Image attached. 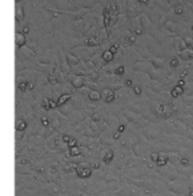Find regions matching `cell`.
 <instances>
[{"instance_id": "1", "label": "cell", "mask_w": 193, "mask_h": 196, "mask_svg": "<svg viewBox=\"0 0 193 196\" xmlns=\"http://www.w3.org/2000/svg\"><path fill=\"white\" fill-rule=\"evenodd\" d=\"M76 173H77L79 177H81V179H87V177L91 176V168L88 167H83V166H77V170H76Z\"/></svg>"}, {"instance_id": "2", "label": "cell", "mask_w": 193, "mask_h": 196, "mask_svg": "<svg viewBox=\"0 0 193 196\" xmlns=\"http://www.w3.org/2000/svg\"><path fill=\"white\" fill-rule=\"evenodd\" d=\"M103 16H104V27L109 33V27H111V11H109V7L104 8V11H103Z\"/></svg>"}, {"instance_id": "3", "label": "cell", "mask_w": 193, "mask_h": 196, "mask_svg": "<svg viewBox=\"0 0 193 196\" xmlns=\"http://www.w3.org/2000/svg\"><path fill=\"white\" fill-rule=\"evenodd\" d=\"M41 106L44 110H53L55 107H57V101H53L52 99H44Z\"/></svg>"}, {"instance_id": "4", "label": "cell", "mask_w": 193, "mask_h": 196, "mask_svg": "<svg viewBox=\"0 0 193 196\" xmlns=\"http://www.w3.org/2000/svg\"><path fill=\"white\" fill-rule=\"evenodd\" d=\"M103 100H104L105 103H112L115 100V95H113L112 90H105L103 92Z\"/></svg>"}, {"instance_id": "5", "label": "cell", "mask_w": 193, "mask_h": 196, "mask_svg": "<svg viewBox=\"0 0 193 196\" xmlns=\"http://www.w3.org/2000/svg\"><path fill=\"white\" fill-rule=\"evenodd\" d=\"M27 43V37L23 32H17L16 33V46L17 47H23Z\"/></svg>"}, {"instance_id": "6", "label": "cell", "mask_w": 193, "mask_h": 196, "mask_svg": "<svg viewBox=\"0 0 193 196\" xmlns=\"http://www.w3.org/2000/svg\"><path fill=\"white\" fill-rule=\"evenodd\" d=\"M71 83H72V86L75 87V88H81V87L84 86V79L80 76H75Z\"/></svg>"}, {"instance_id": "7", "label": "cell", "mask_w": 193, "mask_h": 196, "mask_svg": "<svg viewBox=\"0 0 193 196\" xmlns=\"http://www.w3.org/2000/svg\"><path fill=\"white\" fill-rule=\"evenodd\" d=\"M183 93H184V87H180V86H176L173 90L170 91L172 97H177V96H180V95H183Z\"/></svg>"}, {"instance_id": "8", "label": "cell", "mask_w": 193, "mask_h": 196, "mask_svg": "<svg viewBox=\"0 0 193 196\" xmlns=\"http://www.w3.org/2000/svg\"><path fill=\"white\" fill-rule=\"evenodd\" d=\"M113 55H115V53L113 52H111V51L109 50H107V51H104V52H103V60H104V61H107V63H109V61H112V60H113Z\"/></svg>"}, {"instance_id": "9", "label": "cell", "mask_w": 193, "mask_h": 196, "mask_svg": "<svg viewBox=\"0 0 193 196\" xmlns=\"http://www.w3.org/2000/svg\"><path fill=\"white\" fill-rule=\"evenodd\" d=\"M101 96H103V93H100L96 90H92L91 92H89V99L93 100V101H97L99 99H101Z\"/></svg>"}, {"instance_id": "10", "label": "cell", "mask_w": 193, "mask_h": 196, "mask_svg": "<svg viewBox=\"0 0 193 196\" xmlns=\"http://www.w3.org/2000/svg\"><path fill=\"white\" fill-rule=\"evenodd\" d=\"M69 99H71V95H69V93H63L61 96L59 97V100H57V107L63 106V104H65Z\"/></svg>"}, {"instance_id": "11", "label": "cell", "mask_w": 193, "mask_h": 196, "mask_svg": "<svg viewBox=\"0 0 193 196\" xmlns=\"http://www.w3.org/2000/svg\"><path fill=\"white\" fill-rule=\"evenodd\" d=\"M23 17H24L23 6H21V4H19V7H17V13H16V20L20 23V21H23Z\"/></svg>"}, {"instance_id": "12", "label": "cell", "mask_w": 193, "mask_h": 196, "mask_svg": "<svg viewBox=\"0 0 193 196\" xmlns=\"http://www.w3.org/2000/svg\"><path fill=\"white\" fill-rule=\"evenodd\" d=\"M112 159H113V152L108 151V152L104 155V157H103V161H104L105 164H111L112 163Z\"/></svg>"}, {"instance_id": "13", "label": "cell", "mask_w": 193, "mask_h": 196, "mask_svg": "<svg viewBox=\"0 0 193 196\" xmlns=\"http://www.w3.org/2000/svg\"><path fill=\"white\" fill-rule=\"evenodd\" d=\"M167 163H168V156L167 155H160V157H159V160H157L156 164L159 167H164Z\"/></svg>"}, {"instance_id": "14", "label": "cell", "mask_w": 193, "mask_h": 196, "mask_svg": "<svg viewBox=\"0 0 193 196\" xmlns=\"http://www.w3.org/2000/svg\"><path fill=\"white\" fill-rule=\"evenodd\" d=\"M87 44H88V46L96 47V46H99V39L96 36H92V37H89V39L87 40Z\"/></svg>"}, {"instance_id": "15", "label": "cell", "mask_w": 193, "mask_h": 196, "mask_svg": "<svg viewBox=\"0 0 193 196\" xmlns=\"http://www.w3.org/2000/svg\"><path fill=\"white\" fill-rule=\"evenodd\" d=\"M69 155H71V156H79V155H80V150H79V147L77 146L71 147V148H69Z\"/></svg>"}, {"instance_id": "16", "label": "cell", "mask_w": 193, "mask_h": 196, "mask_svg": "<svg viewBox=\"0 0 193 196\" xmlns=\"http://www.w3.org/2000/svg\"><path fill=\"white\" fill-rule=\"evenodd\" d=\"M68 63H69V66H76V64L79 63V59L77 57H75L73 55H68Z\"/></svg>"}, {"instance_id": "17", "label": "cell", "mask_w": 193, "mask_h": 196, "mask_svg": "<svg viewBox=\"0 0 193 196\" xmlns=\"http://www.w3.org/2000/svg\"><path fill=\"white\" fill-rule=\"evenodd\" d=\"M27 128V123L24 120H20L19 123L16 124V131H24Z\"/></svg>"}, {"instance_id": "18", "label": "cell", "mask_w": 193, "mask_h": 196, "mask_svg": "<svg viewBox=\"0 0 193 196\" xmlns=\"http://www.w3.org/2000/svg\"><path fill=\"white\" fill-rule=\"evenodd\" d=\"M28 86H30L28 81H20L19 83V90L20 91H26V90H28Z\"/></svg>"}, {"instance_id": "19", "label": "cell", "mask_w": 193, "mask_h": 196, "mask_svg": "<svg viewBox=\"0 0 193 196\" xmlns=\"http://www.w3.org/2000/svg\"><path fill=\"white\" fill-rule=\"evenodd\" d=\"M124 72H125L124 67H117V68H116V71H115L116 75H124Z\"/></svg>"}, {"instance_id": "20", "label": "cell", "mask_w": 193, "mask_h": 196, "mask_svg": "<svg viewBox=\"0 0 193 196\" xmlns=\"http://www.w3.org/2000/svg\"><path fill=\"white\" fill-rule=\"evenodd\" d=\"M119 48H120V46H119V44H113V46L109 48V51H111V52H113V53H116L119 51Z\"/></svg>"}, {"instance_id": "21", "label": "cell", "mask_w": 193, "mask_h": 196, "mask_svg": "<svg viewBox=\"0 0 193 196\" xmlns=\"http://www.w3.org/2000/svg\"><path fill=\"white\" fill-rule=\"evenodd\" d=\"M170 67H177L179 66V59H177V57H173V59L170 60Z\"/></svg>"}, {"instance_id": "22", "label": "cell", "mask_w": 193, "mask_h": 196, "mask_svg": "<svg viewBox=\"0 0 193 196\" xmlns=\"http://www.w3.org/2000/svg\"><path fill=\"white\" fill-rule=\"evenodd\" d=\"M159 157H160V155H159V153H156V152H153L151 155V159L153 160L154 163H157V160H159Z\"/></svg>"}, {"instance_id": "23", "label": "cell", "mask_w": 193, "mask_h": 196, "mask_svg": "<svg viewBox=\"0 0 193 196\" xmlns=\"http://www.w3.org/2000/svg\"><path fill=\"white\" fill-rule=\"evenodd\" d=\"M63 141H64V143H69V141H71V139H72V137L69 136V135H63Z\"/></svg>"}, {"instance_id": "24", "label": "cell", "mask_w": 193, "mask_h": 196, "mask_svg": "<svg viewBox=\"0 0 193 196\" xmlns=\"http://www.w3.org/2000/svg\"><path fill=\"white\" fill-rule=\"evenodd\" d=\"M68 146H69V148H71V147H76V146H77V140L72 137V139H71V141L68 143Z\"/></svg>"}, {"instance_id": "25", "label": "cell", "mask_w": 193, "mask_h": 196, "mask_svg": "<svg viewBox=\"0 0 193 196\" xmlns=\"http://www.w3.org/2000/svg\"><path fill=\"white\" fill-rule=\"evenodd\" d=\"M174 12H176L177 15H181V13L184 12V8H183V7L179 6V7H176V8H174Z\"/></svg>"}, {"instance_id": "26", "label": "cell", "mask_w": 193, "mask_h": 196, "mask_svg": "<svg viewBox=\"0 0 193 196\" xmlns=\"http://www.w3.org/2000/svg\"><path fill=\"white\" fill-rule=\"evenodd\" d=\"M48 80H49V81H51V83H52V84L59 83V80H57V79H55V76H52V75H51V76H48Z\"/></svg>"}, {"instance_id": "27", "label": "cell", "mask_w": 193, "mask_h": 196, "mask_svg": "<svg viewBox=\"0 0 193 196\" xmlns=\"http://www.w3.org/2000/svg\"><path fill=\"white\" fill-rule=\"evenodd\" d=\"M41 124L44 127H47V126H49V120L47 119V117H41Z\"/></svg>"}, {"instance_id": "28", "label": "cell", "mask_w": 193, "mask_h": 196, "mask_svg": "<svg viewBox=\"0 0 193 196\" xmlns=\"http://www.w3.org/2000/svg\"><path fill=\"white\" fill-rule=\"evenodd\" d=\"M21 32H23L24 35H27V33L30 32V27H28V26H24V27H23V31H21Z\"/></svg>"}, {"instance_id": "29", "label": "cell", "mask_w": 193, "mask_h": 196, "mask_svg": "<svg viewBox=\"0 0 193 196\" xmlns=\"http://www.w3.org/2000/svg\"><path fill=\"white\" fill-rule=\"evenodd\" d=\"M124 130H125V126H124V124H121V126H119V128H117V132L123 133V132H124Z\"/></svg>"}, {"instance_id": "30", "label": "cell", "mask_w": 193, "mask_h": 196, "mask_svg": "<svg viewBox=\"0 0 193 196\" xmlns=\"http://www.w3.org/2000/svg\"><path fill=\"white\" fill-rule=\"evenodd\" d=\"M134 93H136V95H140V93H141V88L139 86L134 87Z\"/></svg>"}, {"instance_id": "31", "label": "cell", "mask_w": 193, "mask_h": 196, "mask_svg": "<svg viewBox=\"0 0 193 196\" xmlns=\"http://www.w3.org/2000/svg\"><path fill=\"white\" fill-rule=\"evenodd\" d=\"M181 164H183V166H188V164H189V160L188 159H181Z\"/></svg>"}, {"instance_id": "32", "label": "cell", "mask_w": 193, "mask_h": 196, "mask_svg": "<svg viewBox=\"0 0 193 196\" xmlns=\"http://www.w3.org/2000/svg\"><path fill=\"white\" fill-rule=\"evenodd\" d=\"M177 86L184 87V86H185V80H184V79H180V80H179V84H177Z\"/></svg>"}, {"instance_id": "33", "label": "cell", "mask_w": 193, "mask_h": 196, "mask_svg": "<svg viewBox=\"0 0 193 196\" xmlns=\"http://www.w3.org/2000/svg\"><path fill=\"white\" fill-rule=\"evenodd\" d=\"M92 117H93V120H95V121H99V120H100V116H99L97 113H95V115H93Z\"/></svg>"}, {"instance_id": "34", "label": "cell", "mask_w": 193, "mask_h": 196, "mask_svg": "<svg viewBox=\"0 0 193 196\" xmlns=\"http://www.w3.org/2000/svg\"><path fill=\"white\" fill-rule=\"evenodd\" d=\"M125 86H128V87H132V86H133L132 80H127V81H125Z\"/></svg>"}, {"instance_id": "35", "label": "cell", "mask_w": 193, "mask_h": 196, "mask_svg": "<svg viewBox=\"0 0 193 196\" xmlns=\"http://www.w3.org/2000/svg\"><path fill=\"white\" fill-rule=\"evenodd\" d=\"M128 41H131V43H133V41H134V36H129V37H128Z\"/></svg>"}, {"instance_id": "36", "label": "cell", "mask_w": 193, "mask_h": 196, "mask_svg": "<svg viewBox=\"0 0 193 196\" xmlns=\"http://www.w3.org/2000/svg\"><path fill=\"white\" fill-rule=\"evenodd\" d=\"M119 137H120V132H117V133L113 135V139H119Z\"/></svg>"}, {"instance_id": "37", "label": "cell", "mask_w": 193, "mask_h": 196, "mask_svg": "<svg viewBox=\"0 0 193 196\" xmlns=\"http://www.w3.org/2000/svg\"><path fill=\"white\" fill-rule=\"evenodd\" d=\"M141 32H143V30H141V28H137V30H136V35H140Z\"/></svg>"}, {"instance_id": "38", "label": "cell", "mask_w": 193, "mask_h": 196, "mask_svg": "<svg viewBox=\"0 0 193 196\" xmlns=\"http://www.w3.org/2000/svg\"><path fill=\"white\" fill-rule=\"evenodd\" d=\"M139 3H141V4H148V0H139Z\"/></svg>"}, {"instance_id": "39", "label": "cell", "mask_w": 193, "mask_h": 196, "mask_svg": "<svg viewBox=\"0 0 193 196\" xmlns=\"http://www.w3.org/2000/svg\"><path fill=\"white\" fill-rule=\"evenodd\" d=\"M28 90H33V84L30 83V86H28Z\"/></svg>"}, {"instance_id": "40", "label": "cell", "mask_w": 193, "mask_h": 196, "mask_svg": "<svg viewBox=\"0 0 193 196\" xmlns=\"http://www.w3.org/2000/svg\"><path fill=\"white\" fill-rule=\"evenodd\" d=\"M189 195L193 196V188H190V190H189Z\"/></svg>"}, {"instance_id": "41", "label": "cell", "mask_w": 193, "mask_h": 196, "mask_svg": "<svg viewBox=\"0 0 193 196\" xmlns=\"http://www.w3.org/2000/svg\"><path fill=\"white\" fill-rule=\"evenodd\" d=\"M185 196H190V195H185Z\"/></svg>"}, {"instance_id": "42", "label": "cell", "mask_w": 193, "mask_h": 196, "mask_svg": "<svg viewBox=\"0 0 193 196\" xmlns=\"http://www.w3.org/2000/svg\"><path fill=\"white\" fill-rule=\"evenodd\" d=\"M192 31H193V26H192Z\"/></svg>"}]
</instances>
